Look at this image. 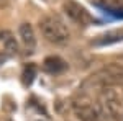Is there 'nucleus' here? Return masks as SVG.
<instances>
[{
	"instance_id": "nucleus-1",
	"label": "nucleus",
	"mask_w": 123,
	"mask_h": 121,
	"mask_svg": "<svg viewBox=\"0 0 123 121\" xmlns=\"http://www.w3.org/2000/svg\"><path fill=\"white\" fill-rule=\"evenodd\" d=\"M123 82V67L118 64H108L98 69L97 72L89 75L82 82L80 92L89 93V90H102L107 87H115L117 84Z\"/></svg>"
},
{
	"instance_id": "nucleus-2",
	"label": "nucleus",
	"mask_w": 123,
	"mask_h": 121,
	"mask_svg": "<svg viewBox=\"0 0 123 121\" xmlns=\"http://www.w3.org/2000/svg\"><path fill=\"white\" fill-rule=\"evenodd\" d=\"M38 28L41 36L48 43L56 44V46H64L71 41V31L66 26V23L56 15H44L39 18Z\"/></svg>"
},
{
	"instance_id": "nucleus-3",
	"label": "nucleus",
	"mask_w": 123,
	"mask_h": 121,
	"mask_svg": "<svg viewBox=\"0 0 123 121\" xmlns=\"http://www.w3.org/2000/svg\"><path fill=\"white\" fill-rule=\"evenodd\" d=\"M97 105L104 121H123V100L115 90V87L98 90Z\"/></svg>"
},
{
	"instance_id": "nucleus-4",
	"label": "nucleus",
	"mask_w": 123,
	"mask_h": 121,
	"mask_svg": "<svg viewBox=\"0 0 123 121\" xmlns=\"http://www.w3.org/2000/svg\"><path fill=\"white\" fill-rule=\"evenodd\" d=\"M71 108L79 121H104L97 102H94L92 97L85 92L79 90V93L71 100Z\"/></svg>"
},
{
	"instance_id": "nucleus-5",
	"label": "nucleus",
	"mask_w": 123,
	"mask_h": 121,
	"mask_svg": "<svg viewBox=\"0 0 123 121\" xmlns=\"http://www.w3.org/2000/svg\"><path fill=\"white\" fill-rule=\"evenodd\" d=\"M62 12L77 26H90L95 23V18L90 15V12L76 0H66L62 3Z\"/></svg>"
},
{
	"instance_id": "nucleus-6",
	"label": "nucleus",
	"mask_w": 123,
	"mask_h": 121,
	"mask_svg": "<svg viewBox=\"0 0 123 121\" xmlns=\"http://www.w3.org/2000/svg\"><path fill=\"white\" fill-rule=\"evenodd\" d=\"M18 36L25 52L26 54H35V51H36V35H35L33 26L30 23H21L18 26Z\"/></svg>"
},
{
	"instance_id": "nucleus-7",
	"label": "nucleus",
	"mask_w": 123,
	"mask_h": 121,
	"mask_svg": "<svg viewBox=\"0 0 123 121\" xmlns=\"http://www.w3.org/2000/svg\"><path fill=\"white\" fill-rule=\"evenodd\" d=\"M0 43L3 46V51L5 54L10 57H17L20 54V44L18 41L15 39L13 33L8 31V29H2L0 31Z\"/></svg>"
},
{
	"instance_id": "nucleus-8",
	"label": "nucleus",
	"mask_w": 123,
	"mask_h": 121,
	"mask_svg": "<svg viewBox=\"0 0 123 121\" xmlns=\"http://www.w3.org/2000/svg\"><path fill=\"white\" fill-rule=\"evenodd\" d=\"M122 41H123V28H120V29H110L104 35L97 36L92 41V44L97 47H105V46L117 44V43H122Z\"/></svg>"
},
{
	"instance_id": "nucleus-9",
	"label": "nucleus",
	"mask_w": 123,
	"mask_h": 121,
	"mask_svg": "<svg viewBox=\"0 0 123 121\" xmlns=\"http://www.w3.org/2000/svg\"><path fill=\"white\" fill-rule=\"evenodd\" d=\"M43 69L46 70L48 74H61L67 69V62L59 56H48L44 61H43Z\"/></svg>"
},
{
	"instance_id": "nucleus-10",
	"label": "nucleus",
	"mask_w": 123,
	"mask_h": 121,
	"mask_svg": "<svg viewBox=\"0 0 123 121\" xmlns=\"http://www.w3.org/2000/svg\"><path fill=\"white\" fill-rule=\"evenodd\" d=\"M92 2L98 8L105 10L107 13L123 18V0H92Z\"/></svg>"
},
{
	"instance_id": "nucleus-11",
	"label": "nucleus",
	"mask_w": 123,
	"mask_h": 121,
	"mask_svg": "<svg viewBox=\"0 0 123 121\" xmlns=\"http://www.w3.org/2000/svg\"><path fill=\"white\" fill-rule=\"evenodd\" d=\"M21 77H23V84L26 85V87L31 85V84H33V80H35V77H36V65H35V64H28L25 69H23Z\"/></svg>"
},
{
	"instance_id": "nucleus-12",
	"label": "nucleus",
	"mask_w": 123,
	"mask_h": 121,
	"mask_svg": "<svg viewBox=\"0 0 123 121\" xmlns=\"http://www.w3.org/2000/svg\"><path fill=\"white\" fill-rule=\"evenodd\" d=\"M26 121H51V120L48 118V115H41V113H39V110H38V111L31 113Z\"/></svg>"
},
{
	"instance_id": "nucleus-13",
	"label": "nucleus",
	"mask_w": 123,
	"mask_h": 121,
	"mask_svg": "<svg viewBox=\"0 0 123 121\" xmlns=\"http://www.w3.org/2000/svg\"><path fill=\"white\" fill-rule=\"evenodd\" d=\"M0 121H12V120H0Z\"/></svg>"
}]
</instances>
